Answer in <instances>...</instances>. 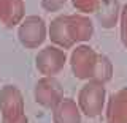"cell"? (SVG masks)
Returning <instances> with one entry per match:
<instances>
[{
	"label": "cell",
	"instance_id": "obj_3",
	"mask_svg": "<svg viewBox=\"0 0 127 123\" xmlns=\"http://www.w3.org/2000/svg\"><path fill=\"white\" fill-rule=\"evenodd\" d=\"M2 123H29L26 115L22 93L14 85H5L0 90Z\"/></svg>",
	"mask_w": 127,
	"mask_h": 123
},
{
	"label": "cell",
	"instance_id": "obj_2",
	"mask_svg": "<svg viewBox=\"0 0 127 123\" xmlns=\"http://www.w3.org/2000/svg\"><path fill=\"white\" fill-rule=\"evenodd\" d=\"M71 73L76 79L106 84L113 76V65L103 54L95 52L91 46H78L70 55Z\"/></svg>",
	"mask_w": 127,
	"mask_h": 123
},
{
	"label": "cell",
	"instance_id": "obj_7",
	"mask_svg": "<svg viewBox=\"0 0 127 123\" xmlns=\"http://www.w3.org/2000/svg\"><path fill=\"white\" fill-rule=\"evenodd\" d=\"M67 63V54L59 46H46L37 54L35 66L43 76H54L64 70Z\"/></svg>",
	"mask_w": 127,
	"mask_h": 123
},
{
	"label": "cell",
	"instance_id": "obj_13",
	"mask_svg": "<svg viewBox=\"0 0 127 123\" xmlns=\"http://www.w3.org/2000/svg\"><path fill=\"white\" fill-rule=\"evenodd\" d=\"M119 25H121V41L127 49V3L121 8L119 14Z\"/></svg>",
	"mask_w": 127,
	"mask_h": 123
},
{
	"label": "cell",
	"instance_id": "obj_6",
	"mask_svg": "<svg viewBox=\"0 0 127 123\" xmlns=\"http://www.w3.org/2000/svg\"><path fill=\"white\" fill-rule=\"evenodd\" d=\"M33 98L41 107L54 109L64 98V90L61 82L54 76H45L35 84Z\"/></svg>",
	"mask_w": 127,
	"mask_h": 123
},
{
	"label": "cell",
	"instance_id": "obj_1",
	"mask_svg": "<svg viewBox=\"0 0 127 123\" xmlns=\"http://www.w3.org/2000/svg\"><path fill=\"white\" fill-rule=\"evenodd\" d=\"M94 35V24L83 14H64L53 19L48 29V36L62 49H71L78 43L89 41Z\"/></svg>",
	"mask_w": 127,
	"mask_h": 123
},
{
	"label": "cell",
	"instance_id": "obj_14",
	"mask_svg": "<svg viewBox=\"0 0 127 123\" xmlns=\"http://www.w3.org/2000/svg\"><path fill=\"white\" fill-rule=\"evenodd\" d=\"M67 0H41V8L48 13H54V11L62 10Z\"/></svg>",
	"mask_w": 127,
	"mask_h": 123
},
{
	"label": "cell",
	"instance_id": "obj_10",
	"mask_svg": "<svg viewBox=\"0 0 127 123\" xmlns=\"http://www.w3.org/2000/svg\"><path fill=\"white\" fill-rule=\"evenodd\" d=\"M97 16L98 24L103 29H113L119 21V14H121V6H119V0H100L97 5V10L94 11Z\"/></svg>",
	"mask_w": 127,
	"mask_h": 123
},
{
	"label": "cell",
	"instance_id": "obj_9",
	"mask_svg": "<svg viewBox=\"0 0 127 123\" xmlns=\"http://www.w3.org/2000/svg\"><path fill=\"white\" fill-rule=\"evenodd\" d=\"M26 16L24 0H0V22L8 29L19 25Z\"/></svg>",
	"mask_w": 127,
	"mask_h": 123
},
{
	"label": "cell",
	"instance_id": "obj_12",
	"mask_svg": "<svg viewBox=\"0 0 127 123\" xmlns=\"http://www.w3.org/2000/svg\"><path fill=\"white\" fill-rule=\"evenodd\" d=\"M100 0H71V5L76 11H81L84 14H91L97 10V5Z\"/></svg>",
	"mask_w": 127,
	"mask_h": 123
},
{
	"label": "cell",
	"instance_id": "obj_5",
	"mask_svg": "<svg viewBox=\"0 0 127 123\" xmlns=\"http://www.w3.org/2000/svg\"><path fill=\"white\" fill-rule=\"evenodd\" d=\"M48 36L46 22L40 16H27L22 19L18 29V38L21 44L27 49H37L45 43Z\"/></svg>",
	"mask_w": 127,
	"mask_h": 123
},
{
	"label": "cell",
	"instance_id": "obj_8",
	"mask_svg": "<svg viewBox=\"0 0 127 123\" xmlns=\"http://www.w3.org/2000/svg\"><path fill=\"white\" fill-rule=\"evenodd\" d=\"M106 123H127V87L110 96L106 103Z\"/></svg>",
	"mask_w": 127,
	"mask_h": 123
},
{
	"label": "cell",
	"instance_id": "obj_4",
	"mask_svg": "<svg viewBox=\"0 0 127 123\" xmlns=\"http://www.w3.org/2000/svg\"><path fill=\"white\" fill-rule=\"evenodd\" d=\"M106 101L105 84L98 82H86L78 93V107L89 118H95L102 115Z\"/></svg>",
	"mask_w": 127,
	"mask_h": 123
},
{
	"label": "cell",
	"instance_id": "obj_11",
	"mask_svg": "<svg viewBox=\"0 0 127 123\" xmlns=\"http://www.w3.org/2000/svg\"><path fill=\"white\" fill-rule=\"evenodd\" d=\"M54 123H81V110L71 98H62V101L53 109Z\"/></svg>",
	"mask_w": 127,
	"mask_h": 123
}]
</instances>
